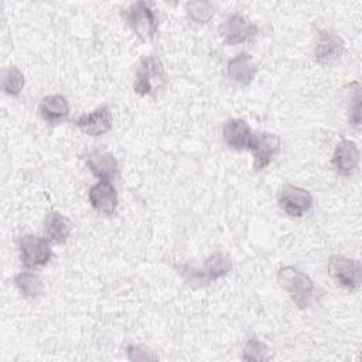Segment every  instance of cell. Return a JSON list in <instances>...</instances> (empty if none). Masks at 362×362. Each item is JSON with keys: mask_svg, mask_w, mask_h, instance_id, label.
<instances>
[{"mask_svg": "<svg viewBox=\"0 0 362 362\" xmlns=\"http://www.w3.org/2000/svg\"><path fill=\"white\" fill-rule=\"evenodd\" d=\"M344 54V41L334 33L321 30L315 35L314 57L321 65H332Z\"/></svg>", "mask_w": 362, "mask_h": 362, "instance_id": "cell-9", "label": "cell"}, {"mask_svg": "<svg viewBox=\"0 0 362 362\" xmlns=\"http://www.w3.org/2000/svg\"><path fill=\"white\" fill-rule=\"evenodd\" d=\"M71 229V221L57 211L49 212L44 219V235L52 243H64L68 239Z\"/></svg>", "mask_w": 362, "mask_h": 362, "instance_id": "cell-17", "label": "cell"}, {"mask_svg": "<svg viewBox=\"0 0 362 362\" xmlns=\"http://www.w3.org/2000/svg\"><path fill=\"white\" fill-rule=\"evenodd\" d=\"M86 165L95 177L102 181H112L117 175V161L107 151L95 150L86 157Z\"/></svg>", "mask_w": 362, "mask_h": 362, "instance_id": "cell-15", "label": "cell"}, {"mask_svg": "<svg viewBox=\"0 0 362 362\" xmlns=\"http://www.w3.org/2000/svg\"><path fill=\"white\" fill-rule=\"evenodd\" d=\"M167 76L161 59L156 55L144 57L136 72L133 90L137 95H154L165 86Z\"/></svg>", "mask_w": 362, "mask_h": 362, "instance_id": "cell-2", "label": "cell"}, {"mask_svg": "<svg viewBox=\"0 0 362 362\" xmlns=\"http://www.w3.org/2000/svg\"><path fill=\"white\" fill-rule=\"evenodd\" d=\"M215 6L211 1H202V0H197V1H188L185 4V11L187 16L189 17L191 21L198 23V24H205L208 23L214 14H215Z\"/></svg>", "mask_w": 362, "mask_h": 362, "instance_id": "cell-20", "label": "cell"}, {"mask_svg": "<svg viewBox=\"0 0 362 362\" xmlns=\"http://www.w3.org/2000/svg\"><path fill=\"white\" fill-rule=\"evenodd\" d=\"M76 127L92 137L102 136L112 129V113L107 106H99L95 110L76 119Z\"/></svg>", "mask_w": 362, "mask_h": 362, "instance_id": "cell-11", "label": "cell"}, {"mask_svg": "<svg viewBox=\"0 0 362 362\" xmlns=\"http://www.w3.org/2000/svg\"><path fill=\"white\" fill-rule=\"evenodd\" d=\"M127 358L130 361H146V359H154L156 355L150 354L148 349L140 345H130L127 346Z\"/></svg>", "mask_w": 362, "mask_h": 362, "instance_id": "cell-24", "label": "cell"}, {"mask_svg": "<svg viewBox=\"0 0 362 362\" xmlns=\"http://www.w3.org/2000/svg\"><path fill=\"white\" fill-rule=\"evenodd\" d=\"M14 286L18 288V291L28 298H34L42 291V283L40 277L30 272H21L16 274L14 277Z\"/></svg>", "mask_w": 362, "mask_h": 362, "instance_id": "cell-19", "label": "cell"}, {"mask_svg": "<svg viewBox=\"0 0 362 362\" xmlns=\"http://www.w3.org/2000/svg\"><path fill=\"white\" fill-rule=\"evenodd\" d=\"M124 18L129 27L140 40H144V41L151 40L157 33V27H158L157 16L151 8V6L146 1L133 3L124 11Z\"/></svg>", "mask_w": 362, "mask_h": 362, "instance_id": "cell-3", "label": "cell"}, {"mask_svg": "<svg viewBox=\"0 0 362 362\" xmlns=\"http://www.w3.org/2000/svg\"><path fill=\"white\" fill-rule=\"evenodd\" d=\"M280 137L274 133L253 134L249 146L253 153V168L256 171H262L263 168H266L280 151Z\"/></svg>", "mask_w": 362, "mask_h": 362, "instance_id": "cell-7", "label": "cell"}, {"mask_svg": "<svg viewBox=\"0 0 362 362\" xmlns=\"http://www.w3.org/2000/svg\"><path fill=\"white\" fill-rule=\"evenodd\" d=\"M270 358L269 348L266 346L264 342L260 339L250 337L246 339L242 351V359L243 361H255V362H262L267 361Z\"/></svg>", "mask_w": 362, "mask_h": 362, "instance_id": "cell-22", "label": "cell"}, {"mask_svg": "<svg viewBox=\"0 0 362 362\" xmlns=\"http://www.w3.org/2000/svg\"><path fill=\"white\" fill-rule=\"evenodd\" d=\"M277 201L279 206L293 218L304 216L313 206V197L310 191L296 185L283 187Z\"/></svg>", "mask_w": 362, "mask_h": 362, "instance_id": "cell-6", "label": "cell"}, {"mask_svg": "<svg viewBox=\"0 0 362 362\" xmlns=\"http://www.w3.org/2000/svg\"><path fill=\"white\" fill-rule=\"evenodd\" d=\"M69 103L62 95H48L40 102V116L49 124H57L68 117Z\"/></svg>", "mask_w": 362, "mask_h": 362, "instance_id": "cell-16", "label": "cell"}, {"mask_svg": "<svg viewBox=\"0 0 362 362\" xmlns=\"http://www.w3.org/2000/svg\"><path fill=\"white\" fill-rule=\"evenodd\" d=\"M230 269H232L230 257L223 252H215L205 260L202 273L206 283H211L214 280H218L219 277L226 276L230 272Z\"/></svg>", "mask_w": 362, "mask_h": 362, "instance_id": "cell-18", "label": "cell"}, {"mask_svg": "<svg viewBox=\"0 0 362 362\" xmlns=\"http://www.w3.org/2000/svg\"><path fill=\"white\" fill-rule=\"evenodd\" d=\"M222 136L230 148L240 151L249 148L253 133L243 119H229L222 126Z\"/></svg>", "mask_w": 362, "mask_h": 362, "instance_id": "cell-14", "label": "cell"}, {"mask_svg": "<svg viewBox=\"0 0 362 362\" xmlns=\"http://www.w3.org/2000/svg\"><path fill=\"white\" fill-rule=\"evenodd\" d=\"M1 88L6 95L8 96H18L24 88V75L23 72L16 68L10 66L3 72Z\"/></svg>", "mask_w": 362, "mask_h": 362, "instance_id": "cell-21", "label": "cell"}, {"mask_svg": "<svg viewBox=\"0 0 362 362\" xmlns=\"http://www.w3.org/2000/svg\"><path fill=\"white\" fill-rule=\"evenodd\" d=\"M328 273L338 286L346 290H355L361 283V264L355 259L339 255L331 256L328 260Z\"/></svg>", "mask_w": 362, "mask_h": 362, "instance_id": "cell-5", "label": "cell"}, {"mask_svg": "<svg viewBox=\"0 0 362 362\" xmlns=\"http://www.w3.org/2000/svg\"><path fill=\"white\" fill-rule=\"evenodd\" d=\"M257 74V65L255 64L252 55L246 52H240L235 55L226 65L228 78L240 86H247L252 83Z\"/></svg>", "mask_w": 362, "mask_h": 362, "instance_id": "cell-13", "label": "cell"}, {"mask_svg": "<svg viewBox=\"0 0 362 362\" xmlns=\"http://www.w3.org/2000/svg\"><path fill=\"white\" fill-rule=\"evenodd\" d=\"M277 281L298 308H308L313 304L314 281L304 272L293 266H284L277 272Z\"/></svg>", "mask_w": 362, "mask_h": 362, "instance_id": "cell-1", "label": "cell"}, {"mask_svg": "<svg viewBox=\"0 0 362 362\" xmlns=\"http://www.w3.org/2000/svg\"><path fill=\"white\" fill-rule=\"evenodd\" d=\"M89 202L95 211L105 215L115 214L117 208V192L110 181H99L89 188Z\"/></svg>", "mask_w": 362, "mask_h": 362, "instance_id": "cell-12", "label": "cell"}, {"mask_svg": "<svg viewBox=\"0 0 362 362\" xmlns=\"http://www.w3.org/2000/svg\"><path fill=\"white\" fill-rule=\"evenodd\" d=\"M257 33H259V27L255 23L246 20L240 13H235L229 16L221 27V34L225 42L229 45L247 42Z\"/></svg>", "mask_w": 362, "mask_h": 362, "instance_id": "cell-8", "label": "cell"}, {"mask_svg": "<svg viewBox=\"0 0 362 362\" xmlns=\"http://www.w3.org/2000/svg\"><path fill=\"white\" fill-rule=\"evenodd\" d=\"M361 88L359 83L355 82V89H351V98L348 103V119L355 129L361 127Z\"/></svg>", "mask_w": 362, "mask_h": 362, "instance_id": "cell-23", "label": "cell"}, {"mask_svg": "<svg viewBox=\"0 0 362 362\" xmlns=\"http://www.w3.org/2000/svg\"><path fill=\"white\" fill-rule=\"evenodd\" d=\"M18 247H20L21 262L28 269L45 266L52 257L49 240L45 238L24 235L18 242Z\"/></svg>", "mask_w": 362, "mask_h": 362, "instance_id": "cell-4", "label": "cell"}, {"mask_svg": "<svg viewBox=\"0 0 362 362\" xmlns=\"http://www.w3.org/2000/svg\"><path fill=\"white\" fill-rule=\"evenodd\" d=\"M331 164L338 174L351 177L358 170L359 164V150L356 143L348 139L341 140L334 150Z\"/></svg>", "mask_w": 362, "mask_h": 362, "instance_id": "cell-10", "label": "cell"}]
</instances>
